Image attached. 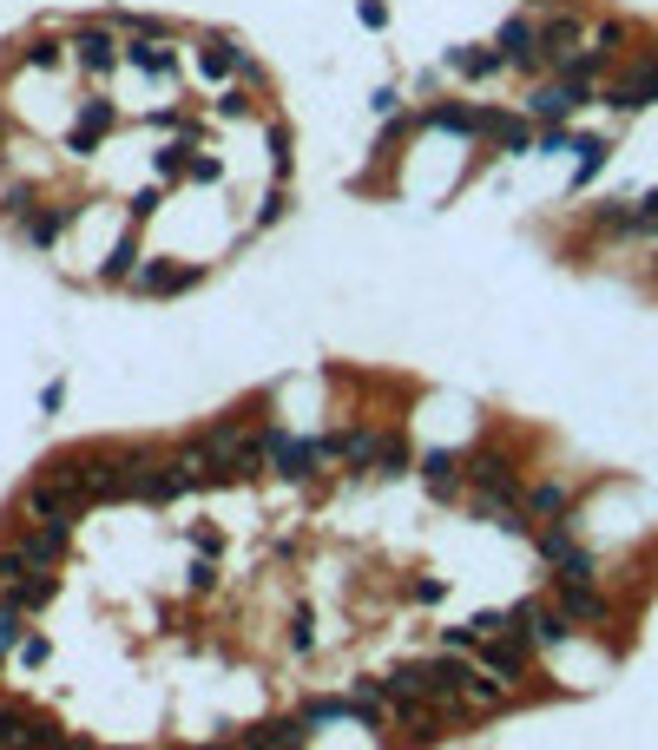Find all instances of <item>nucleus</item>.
I'll return each mask as SVG.
<instances>
[{"instance_id":"1","label":"nucleus","mask_w":658,"mask_h":750,"mask_svg":"<svg viewBox=\"0 0 658 750\" xmlns=\"http://www.w3.org/2000/svg\"><path fill=\"white\" fill-rule=\"evenodd\" d=\"M33 520H60V527H73L79 520V507H86V487H79V474L66 468V461H53L40 481L27 487V500H20Z\"/></svg>"},{"instance_id":"2","label":"nucleus","mask_w":658,"mask_h":750,"mask_svg":"<svg viewBox=\"0 0 658 750\" xmlns=\"http://www.w3.org/2000/svg\"><path fill=\"white\" fill-rule=\"evenodd\" d=\"M468 665L461 658H422V665H402V672L389 678V685H402V691H422V698H435V704H461V691H468Z\"/></svg>"},{"instance_id":"3","label":"nucleus","mask_w":658,"mask_h":750,"mask_svg":"<svg viewBox=\"0 0 658 750\" xmlns=\"http://www.w3.org/2000/svg\"><path fill=\"white\" fill-rule=\"evenodd\" d=\"M126 474H132V494L152 500V507H165V500H178V494L198 487L185 461H126Z\"/></svg>"},{"instance_id":"4","label":"nucleus","mask_w":658,"mask_h":750,"mask_svg":"<svg viewBox=\"0 0 658 750\" xmlns=\"http://www.w3.org/2000/svg\"><path fill=\"white\" fill-rule=\"evenodd\" d=\"M66 468L79 474V487H86V500L93 507H106V500H126L132 494V474H126V461H106V454H66Z\"/></svg>"},{"instance_id":"5","label":"nucleus","mask_w":658,"mask_h":750,"mask_svg":"<svg viewBox=\"0 0 658 750\" xmlns=\"http://www.w3.org/2000/svg\"><path fill=\"white\" fill-rule=\"evenodd\" d=\"M586 99H593V86H580V79H560V73H553L547 86H533V93H527V119H540V125H566L573 112L586 106Z\"/></svg>"},{"instance_id":"6","label":"nucleus","mask_w":658,"mask_h":750,"mask_svg":"<svg viewBox=\"0 0 658 750\" xmlns=\"http://www.w3.org/2000/svg\"><path fill=\"white\" fill-rule=\"evenodd\" d=\"M257 454H264L270 474H283V481H310L316 461H323V448H310V441H290L283 428H270V435L257 441Z\"/></svg>"},{"instance_id":"7","label":"nucleus","mask_w":658,"mask_h":750,"mask_svg":"<svg viewBox=\"0 0 658 750\" xmlns=\"http://www.w3.org/2000/svg\"><path fill=\"white\" fill-rule=\"evenodd\" d=\"M14 224H20V237H27L33 250H53L60 244V231H66V204H33L27 191H14Z\"/></svg>"},{"instance_id":"8","label":"nucleus","mask_w":658,"mask_h":750,"mask_svg":"<svg viewBox=\"0 0 658 750\" xmlns=\"http://www.w3.org/2000/svg\"><path fill=\"white\" fill-rule=\"evenodd\" d=\"M533 547H540V560H547V566H553V573H560V579H593V553H586V547H573L560 520L533 533Z\"/></svg>"},{"instance_id":"9","label":"nucleus","mask_w":658,"mask_h":750,"mask_svg":"<svg viewBox=\"0 0 658 750\" xmlns=\"http://www.w3.org/2000/svg\"><path fill=\"white\" fill-rule=\"evenodd\" d=\"M507 619H514V632H520L527 645H566V632H573V625H566V612H560V606H540V599L514 606Z\"/></svg>"},{"instance_id":"10","label":"nucleus","mask_w":658,"mask_h":750,"mask_svg":"<svg viewBox=\"0 0 658 750\" xmlns=\"http://www.w3.org/2000/svg\"><path fill=\"white\" fill-rule=\"evenodd\" d=\"M481 665L494 678H507V685H514V678H527V639H520L514 625H507L501 639H481Z\"/></svg>"},{"instance_id":"11","label":"nucleus","mask_w":658,"mask_h":750,"mask_svg":"<svg viewBox=\"0 0 658 750\" xmlns=\"http://www.w3.org/2000/svg\"><path fill=\"white\" fill-rule=\"evenodd\" d=\"M612 106H619V112H645V106H658V60H652V53H645V60L632 66L619 86H612Z\"/></svg>"},{"instance_id":"12","label":"nucleus","mask_w":658,"mask_h":750,"mask_svg":"<svg viewBox=\"0 0 658 750\" xmlns=\"http://www.w3.org/2000/svg\"><path fill=\"white\" fill-rule=\"evenodd\" d=\"M494 47L507 53V66H547V47H540V27H533L527 14H514V20H507Z\"/></svg>"},{"instance_id":"13","label":"nucleus","mask_w":658,"mask_h":750,"mask_svg":"<svg viewBox=\"0 0 658 750\" xmlns=\"http://www.w3.org/2000/svg\"><path fill=\"white\" fill-rule=\"evenodd\" d=\"M106 132H112V106H106V99H86L79 119H73V132H66V145H73L79 158H93L99 145H106Z\"/></svg>"},{"instance_id":"14","label":"nucleus","mask_w":658,"mask_h":750,"mask_svg":"<svg viewBox=\"0 0 658 750\" xmlns=\"http://www.w3.org/2000/svg\"><path fill=\"white\" fill-rule=\"evenodd\" d=\"M66 540H73V527H60V520H40V527H27V533H20L14 547L27 553L33 566H53V560L66 553Z\"/></svg>"},{"instance_id":"15","label":"nucleus","mask_w":658,"mask_h":750,"mask_svg":"<svg viewBox=\"0 0 658 750\" xmlns=\"http://www.w3.org/2000/svg\"><path fill=\"white\" fill-rule=\"evenodd\" d=\"M73 60L86 66V73H112V66H119V40H112L106 27H79L73 33Z\"/></svg>"},{"instance_id":"16","label":"nucleus","mask_w":658,"mask_h":750,"mask_svg":"<svg viewBox=\"0 0 658 750\" xmlns=\"http://www.w3.org/2000/svg\"><path fill=\"white\" fill-rule=\"evenodd\" d=\"M553 606H560L566 619H580V625L606 619V599L593 593V579H560V593H553Z\"/></svg>"},{"instance_id":"17","label":"nucleus","mask_w":658,"mask_h":750,"mask_svg":"<svg viewBox=\"0 0 658 750\" xmlns=\"http://www.w3.org/2000/svg\"><path fill=\"white\" fill-rule=\"evenodd\" d=\"M53 593H60V579H53L47 566H33V573H20V579H14V586H7V593H0V599H14L20 612H40V606H47Z\"/></svg>"},{"instance_id":"18","label":"nucleus","mask_w":658,"mask_h":750,"mask_svg":"<svg viewBox=\"0 0 658 750\" xmlns=\"http://www.w3.org/2000/svg\"><path fill=\"white\" fill-rule=\"evenodd\" d=\"M540 47H547V60H553V66H560L566 53H580V14H573V7H560V14L540 27Z\"/></svg>"},{"instance_id":"19","label":"nucleus","mask_w":658,"mask_h":750,"mask_svg":"<svg viewBox=\"0 0 658 750\" xmlns=\"http://www.w3.org/2000/svg\"><path fill=\"white\" fill-rule=\"evenodd\" d=\"M185 283H198V270H185V264H139L132 290H145V297H172V290H185Z\"/></svg>"},{"instance_id":"20","label":"nucleus","mask_w":658,"mask_h":750,"mask_svg":"<svg viewBox=\"0 0 658 750\" xmlns=\"http://www.w3.org/2000/svg\"><path fill=\"white\" fill-rule=\"evenodd\" d=\"M507 66L501 47H448V73H468V79H494Z\"/></svg>"},{"instance_id":"21","label":"nucleus","mask_w":658,"mask_h":750,"mask_svg":"<svg viewBox=\"0 0 658 750\" xmlns=\"http://www.w3.org/2000/svg\"><path fill=\"white\" fill-rule=\"evenodd\" d=\"M422 487L435 500H455L461 494V461L455 454H422Z\"/></svg>"},{"instance_id":"22","label":"nucleus","mask_w":658,"mask_h":750,"mask_svg":"<svg viewBox=\"0 0 658 750\" xmlns=\"http://www.w3.org/2000/svg\"><path fill=\"white\" fill-rule=\"evenodd\" d=\"M527 514L533 520H566V514H573V487H566V481H540L527 494Z\"/></svg>"},{"instance_id":"23","label":"nucleus","mask_w":658,"mask_h":750,"mask_svg":"<svg viewBox=\"0 0 658 750\" xmlns=\"http://www.w3.org/2000/svg\"><path fill=\"white\" fill-rule=\"evenodd\" d=\"M198 66H204V79H231V73H251V60H244V53H237L231 40H204Z\"/></svg>"},{"instance_id":"24","label":"nucleus","mask_w":658,"mask_h":750,"mask_svg":"<svg viewBox=\"0 0 658 750\" xmlns=\"http://www.w3.org/2000/svg\"><path fill=\"white\" fill-rule=\"evenodd\" d=\"M428 125H441V132H487V125H494V112H474V106H435V112H428Z\"/></svg>"},{"instance_id":"25","label":"nucleus","mask_w":658,"mask_h":750,"mask_svg":"<svg viewBox=\"0 0 658 750\" xmlns=\"http://www.w3.org/2000/svg\"><path fill=\"white\" fill-rule=\"evenodd\" d=\"M461 704H468V711H501V704H507V678H481V672H474L468 691H461Z\"/></svg>"},{"instance_id":"26","label":"nucleus","mask_w":658,"mask_h":750,"mask_svg":"<svg viewBox=\"0 0 658 750\" xmlns=\"http://www.w3.org/2000/svg\"><path fill=\"white\" fill-rule=\"evenodd\" d=\"M132 66H145V73H158V79H165V73H172V53H165V33H145V40H132Z\"/></svg>"},{"instance_id":"27","label":"nucleus","mask_w":658,"mask_h":750,"mask_svg":"<svg viewBox=\"0 0 658 750\" xmlns=\"http://www.w3.org/2000/svg\"><path fill=\"white\" fill-rule=\"evenodd\" d=\"M487 139H494V145H507V152H533V125L527 119H501V112H494V125H487Z\"/></svg>"},{"instance_id":"28","label":"nucleus","mask_w":658,"mask_h":750,"mask_svg":"<svg viewBox=\"0 0 658 750\" xmlns=\"http://www.w3.org/2000/svg\"><path fill=\"white\" fill-rule=\"evenodd\" d=\"M139 277V244H132V237H119V244H112V257H106V283H132Z\"/></svg>"},{"instance_id":"29","label":"nucleus","mask_w":658,"mask_h":750,"mask_svg":"<svg viewBox=\"0 0 658 750\" xmlns=\"http://www.w3.org/2000/svg\"><path fill=\"white\" fill-rule=\"evenodd\" d=\"M27 645V612L14 599H0V652H20Z\"/></svg>"},{"instance_id":"30","label":"nucleus","mask_w":658,"mask_h":750,"mask_svg":"<svg viewBox=\"0 0 658 750\" xmlns=\"http://www.w3.org/2000/svg\"><path fill=\"white\" fill-rule=\"evenodd\" d=\"M33 737V718H20L14 704H0V750H27Z\"/></svg>"},{"instance_id":"31","label":"nucleus","mask_w":658,"mask_h":750,"mask_svg":"<svg viewBox=\"0 0 658 750\" xmlns=\"http://www.w3.org/2000/svg\"><path fill=\"white\" fill-rule=\"evenodd\" d=\"M573 152H580V172H573V185H593V172L606 165L612 145H606V139H573Z\"/></svg>"},{"instance_id":"32","label":"nucleus","mask_w":658,"mask_h":750,"mask_svg":"<svg viewBox=\"0 0 658 750\" xmlns=\"http://www.w3.org/2000/svg\"><path fill=\"white\" fill-rule=\"evenodd\" d=\"M349 718V698H310V711H303V724H336Z\"/></svg>"},{"instance_id":"33","label":"nucleus","mask_w":658,"mask_h":750,"mask_svg":"<svg viewBox=\"0 0 658 750\" xmlns=\"http://www.w3.org/2000/svg\"><path fill=\"white\" fill-rule=\"evenodd\" d=\"M408 468V441L395 435V441H382V454H376V474H402Z\"/></svg>"},{"instance_id":"34","label":"nucleus","mask_w":658,"mask_h":750,"mask_svg":"<svg viewBox=\"0 0 658 750\" xmlns=\"http://www.w3.org/2000/svg\"><path fill=\"white\" fill-rule=\"evenodd\" d=\"M20 573H33V560H27L20 547H7V553H0V593H7V586H14Z\"/></svg>"},{"instance_id":"35","label":"nucleus","mask_w":658,"mask_h":750,"mask_svg":"<svg viewBox=\"0 0 658 750\" xmlns=\"http://www.w3.org/2000/svg\"><path fill=\"white\" fill-rule=\"evenodd\" d=\"M632 231L658 237V191H652V198H639V204H632Z\"/></svg>"},{"instance_id":"36","label":"nucleus","mask_w":658,"mask_h":750,"mask_svg":"<svg viewBox=\"0 0 658 750\" xmlns=\"http://www.w3.org/2000/svg\"><path fill=\"white\" fill-rule=\"evenodd\" d=\"M27 66L53 73V66H60V40H33V47H27Z\"/></svg>"},{"instance_id":"37","label":"nucleus","mask_w":658,"mask_h":750,"mask_svg":"<svg viewBox=\"0 0 658 750\" xmlns=\"http://www.w3.org/2000/svg\"><path fill=\"white\" fill-rule=\"evenodd\" d=\"M593 47H599V53H606V60H612V53L626 47V27H619V20H606V27L593 33Z\"/></svg>"},{"instance_id":"38","label":"nucleus","mask_w":658,"mask_h":750,"mask_svg":"<svg viewBox=\"0 0 658 750\" xmlns=\"http://www.w3.org/2000/svg\"><path fill=\"white\" fill-rule=\"evenodd\" d=\"M237 744H244V750H277V724H251Z\"/></svg>"},{"instance_id":"39","label":"nucleus","mask_w":658,"mask_h":750,"mask_svg":"<svg viewBox=\"0 0 658 750\" xmlns=\"http://www.w3.org/2000/svg\"><path fill=\"white\" fill-rule=\"evenodd\" d=\"M277 750H310V724H277Z\"/></svg>"},{"instance_id":"40","label":"nucleus","mask_w":658,"mask_h":750,"mask_svg":"<svg viewBox=\"0 0 658 750\" xmlns=\"http://www.w3.org/2000/svg\"><path fill=\"white\" fill-rule=\"evenodd\" d=\"M270 165H277V172H290V132H283V125L270 132Z\"/></svg>"},{"instance_id":"41","label":"nucleus","mask_w":658,"mask_h":750,"mask_svg":"<svg viewBox=\"0 0 658 750\" xmlns=\"http://www.w3.org/2000/svg\"><path fill=\"white\" fill-rule=\"evenodd\" d=\"M356 14H362V27H389V7H382V0H362Z\"/></svg>"},{"instance_id":"42","label":"nucleus","mask_w":658,"mask_h":750,"mask_svg":"<svg viewBox=\"0 0 658 750\" xmlns=\"http://www.w3.org/2000/svg\"><path fill=\"white\" fill-rule=\"evenodd\" d=\"M158 172H165V178L185 172V145H165V152H158Z\"/></svg>"},{"instance_id":"43","label":"nucleus","mask_w":658,"mask_h":750,"mask_svg":"<svg viewBox=\"0 0 658 750\" xmlns=\"http://www.w3.org/2000/svg\"><path fill=\"white\" fill-rule=\"evenodd\" d=\"M158 211V191H139V198H132V224H145Z\"/></svg>"},{"instance_id":"44","label":"nucleus","mask_w":658,"mask_h":750,"mask_svg":"<svg viewBox=\"0 0 658 750\" xmlns=\"http://www.w3.org/2000/svg\"><path fill=\"white\" fill-rule=\"evenodd\" d=\"M0 145H7V125H0Z\"/></svg>"},{"instance_id":"45","label":"nucleus","mask_w":658,"mask_h":750,"mask_svg":"<svg viewBox=\"0 0 658 750\" xmlns=\"http://www.w3.org/2000/svg\"><path fill=\"white\" fill-rule=\"evenodd\" d=\"M73 750H93V744H73Z\"/></svg>"},{"instance_id":"46","label":"nucleus","mask_w":658,"mask_h":750,"mask_svg":"<svg viewBox=\"0 0 658 750\" xmlns=\"http://www.w3.org/2000/svg\"><path fill=\"white\" fill-rule=\"evenodd\" d=\"M204 750H224V744H204Z\"/></svg>"}]
</instances>
